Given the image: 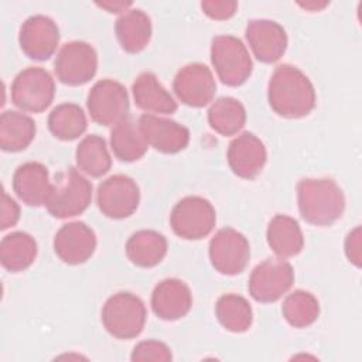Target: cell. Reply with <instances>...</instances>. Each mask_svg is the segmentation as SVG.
Masks as SVG:
<instances>
[{
	"instance_id": "cell-13",
	"label": "cell",
	"mask_w": 362,
	"mask_h": 362,
	"mask_svg": "<svg viewBox=\"0 0 362 362\" xmlns=\"http://www.w3.org/2000/svg\"><path fill=\"white\" fill-rule=\"evenodd\" d=\"M173 89L184 105L191 107H204L212 102L216 92V83L206 65L192 62L187 64L177 72Z\"/></svg>"
},
{
	"instance_id": "cell-3",
	"label": "cell",
	"mask_w": 362,
	"mask_h": 362,
	"mask_svg": "<svg viewBox=\"0 0 362 362\" xmlns=\"http://www.w3.org/2000/svg\"><path fill=\"white\" fill-rule=\"evenodd\" d=\"M100 318L105 329L112 337L132 339L143 331L147 311L140 297L129 291H119L106 300Z\"/></svg>"
},
{
	"instance_id": "cell-14",
	"label": "cell",
	"mask_w": 362,
	"mask_h": 362,
	"mask_svg": "<svg viewBox=\"0 0 362 362\" xmlns=\"http://www.w3.org/2000/svg\"><path fill=\"white\" fill-rule=\"evenodd\" d=\"M59 42V30L55 21L47 16L28 17L20 27L18 44L31 59L45 61L54 55Z\"/></svg>"
},
{
	"instance_id": "cell-19",
	"label": "cell",
	"mask_w": 362,
	"mask_h": 362,
	"mask_svg": "<svg viewBox=\"0 0 362 362\" xmlns=\"http://www.w3.org/2000/svg\"><path fill=\"white\" fill-rule=\"evenodd\" d=\"M192 305L189 287L180 279H164L153 290L151 308L164 321H175L188 314Z\"/></svg>"
},
{
	"instance_id": "cell-5",
	"label": "cell",
	"mask_w": 362,
	"mask_h": 362,
	"mask_svg": "<svg viewBox=\"0 0 362 362\" xmlns=\"http://www.w3.org/2000/svg\"><path fill=\"white\" fill-rule=\"evenodd\" d=\"M211 62L222 83L240 86L253 69V62L245 44L233 35H218L211 44Z\"/></svg>"
},
{
	"instance_id": "cell-17",
	"label": "cell",
	"mask_w": 362,
	"mask_h": 362,
	"mask_svg": "<svg viewBox=\"0 0 362 362\" xmlns=\"http://www.w3.org/2000/svg\"><path fill=\"white\" fill-rule=\"evenodd\" d=\"M245 35L253 55L263 64H273L286 52L287 34L276 21L252 20L246 25Z\"/></svg>"
},
{
	"instance_id": "cell-33",
	"label": "cell",
	"mask_w": 362,
	"mask_h": 362,
	"mask_svg": "<svg viewBox=\"0 0 362 362\" xmlns=\"http://www.w3.org/2000/svg\"><path fill=\"white\" fill-rule=\"evenodd\" d=\"M132 361H158V362H168L173 359L170 348L156 339H147L139 342L132 352Z\"/></svg>"
},
{
	"instance_id": "cell-15",
	"label": "cell",
	"mask_w": 362,
	"mask_h": 362,
	"mask_svg": "<svg viewBox=\"0 0 362 362\" xmlns=\"http://www.w3.org/2000/svg\"><path fill=\"white\" fill-rule=\"evenodd\" d=\"M96 249V235L83 222H69L59 228L54 238L57 256L68 264H82Z\"/></svg>"
},
{
	"instance_id": "cell-8",
	"label": "cell",
	"mask_w": 362,
	"mask_h": 362,
	"mask_svg": "<svg viewBox=\"0 0 362 362\" xmlns=\"http://www.w3.org/2000/svg\"><path fill=\"white\" fill-rule=\"evenodd\" d=\"M90 119L100 126H116L129 115L126 88L113 79H100L89 90L86 99Z\"/></svg>"
},
{
	"instance_id": "cell-21",
	"label": "cell",
	"mask_w": 362,
	"mask_h": 362,
	"mask_svg": "<svg viewBox=\"0 0 362 362\" xmlns=\"http://www.w3.org/2000/svg\"><path fill=\"white\" fill-rule=\"evenodd\" d=\"M132 92L137 107L150 115H171L177 110V102L153 72H141L134 79Z\"/></svg>"
},
{
	"instance_id": "cell-24",
	"label": "cell",
	"mask_w": 362,
	"mask_h": 362,
	"mask_svg": "<svg viewBox=\"0 0 362 362\" xmlns=\"http://www.w3.org/2000/svg\"><path fill=\"white\" fill-rule=\"evenodd\" d=\"M126 255L139 267L157 266L167 255V239L156 230H137L126 242Z\"/></svg>"
},
{
	"instance_id": "cell-32",
	"label": "cell",
	"mask_w": 362,
	"mask_h": 362,
	"mask_svg": "<svg viewBox=\"0 0 362 362\" xmlns=\"http://www.w3.org/2000/svg\"><path fill=\"white\" fill-rule=\"evenodd\" d=\"M281 313L291 327L305 328L317 321L320 315V304L311 293L296 290L284 298Z\"/></svg>"
},
{
	"instance_id": "cell-2",
	"label": "cell",
	"mask_w": 362,
	"mask_h": 362,
	"mask_svg": "<svg viewBox=\"0 0 362 362\" xmlns=\"http://www.w3.org/2000/svg\"><path fill=\"white\" fill-rule=\"evenodd\" d=\"M297 202L301 218L317 226H329L345 209V197L331 178H304L297 184Z\"/></svg>"
},
{
	"instance_id": "cell-22",
	"label": "cell",
	"mask_w": 362,
	"mask_h": 362,
	"mask_svg": "<svg viewBox=\"0 0 362 362\" xmlns=\"http://www.w3.org/2000/svg\"><path fill=\"white\" fill-rule=\"evenodd\" d=\"M115 33L120 47L129 54L143 51L151 38L150 17L140 8L126 10L115 24Z\"/></svg>"
},
{
	"instance_id": "cell-1",
	"label": "cell",
	"mask_w": 362,
	"mask_h": 362,
	"mask_svg": "<svg viewBox=\"0 0 362 362\" xmlns=\"http://www.w3.org/2000/svg\"><path fill=\"white\" fill-rule=\"evenodd\" d=\"M270 107L279 116L298 119L315 107V90L311 81L290 64L279 65L267 86Z\"/></svg>"
},
{
	"instance_id": "cell-23",
	"label": "cell",
	"mask_w": 362,
	"mask_h": 362,
	"mask_svg": "<svg viewBox=\"0 0 362 362\" xmlns=\"http://www.w3.org/2000/svg\"><path fill=\"white\" fill-rule=\"evenodd\" d=\"M270 249L281 259L297 256L304 247V238L298 222L288 215L272 218L266 232Z\"/></svg>"
},
{
	"instance_id": "cell-4",
	"label": "cell",
	"mask_w": 362,
	"mask_h": 362,
	"mask_svg": "<svg viewBox=\"0 0 362 362\" xmlns=\"http://www.w3.org/2000/svg\"><path fill=\"white\" fill-rule=\"evenodd\" d=\"M92 201V184L75 168H66L55 177L45 202L47 211L59 219L82 214Z\"/></svg>"
},
{
	"instance_id": "cell-35",
	"label": "cell",
	"mask_w": 362,
	"mask_h": 362,
	"mask_svg": "<svg viewBox=\"0 0 362 362\" xmlns=\"http://www.w3.org/2000/svg\"><path fill=\"white\" fill-rule=\"evenodd\" d=\"M0 229L6 230L14 226L20 219V206L18 204L7 195V192L1 191V209H0Z\"/></svg>"
},
{
	"instance_id": "cell-38",
	"label": "cell",
	"mask_w": 362,
	"mask_h": 362,
	"mask_svg": "<svg viewBox=\"0 0 362 362\" xmlns=\"http://www.w3.org/2000/svg\"><path fill=\"white\" fill-rule=\"evenodd\" d=\"M327 4H328V3H321V4H318V3H300L301 7L308 8V10H314V11H317V10L322 8V7H325Z\"/></svg>"
},
{
	"instance_id": "cell-31",
	"label": "cell",
	"mask_w": 362,
	"mask_h": 362,
	"mask_svg": "<svg viewBox=\"0 0 362 362\" xmlns=\"http://www.w3.org/2000/svg\"><path fill=\"white\" fill-rule=\"evenodd\" d=\"M88 127L86 116L81 106L75 103H61L48 116V129L54 137L71 141L85 133Z\"/></svg>"
},
{
	"instance_id": "cell-9",
	"label": "cell",
	"mask_w": 362,
	"mask_h": 362,
	"mask_svg": "<svg viewBox=\"0 0 362 362\" xmlns=\"http://www.w3.org/2000/svg\"><path fill=\"white\" fill-rule=\"evenodd\" d=\"M294 283L291 264L279 259H266L250 273L247 290L253 300L259 303H274L286 294Z\"/></svg>"
},
{
	"instance_id": "cell-27",
	"label": "cell",
	"mask_w": 362,
	"mask_h": 362,
	"mask_svg": "<svg viewBox=\"0 0 362 362\" xmlns=\"http://www.w3.org/2000/svg\"><path fill=\"white\" fill-rule=\"evenodd\" d=\"M110 147L116 158L124 163L140 160L148 148V143L143 136L139 123L124 119L110 132Z\"/></svg>"
},
{
	"instance_id": "cell-12",
	"label": "cell",
	"mask_w": 362,
	"mask_h": 362,
	"mask_svg": "<svg viewBox=\"0 0 362 362\" xmlns=\"http://www.w3.org/2000/svg\"><path fill=\"white\" fill-rule=\"evenodd\" d=\"M96 202L100 212L112 219H123L134 214L140 202L136 181L123 174H115L98 187Z\"/></svg>"
},
{
	"instance_id": "cell-26",
	"label": "cell",
	"mask_w": 362,
	"mask_h": 362,
	"mask_svg": "<svg viewBox=\"0 0 362 362\" xmlns=\"http://www.w3.org/2000/svg\"><path fill=\"white\" fill-rule=\"evenodd\" d=\"M37 257V242L25 232H11L1 239L0 262L11 273L28 269Z\"/></svg>"
},
{
	"instance_id": "cell-20",
	"label": "cell",
	"mask_w": 362,
	"mask_h": 362,
	"mask_svg": "<svg viewBox=\"0 0 362 362\" xmlns=\"http://www.w3.org/2000/svg\"><path fill=\"white\" fill-rule=\"evenodd\" d=\"M13 189L30 206L45 205L52 189L47 167L37 161L18 165L13 175Z\"/></svg>"
},
{
	"instance_id": "cell-11",
	"label": "cell",
	"mask_w": 362,
	"mask_h": 362,
	"mask_svg": "<svg viewBox=\"0 0 362 362\" xmlns=\"http://www.w3.org/2000/svg\"><path fill=\"white\" fill-rule=\"evenodd\" d=\"M209 259L216 272L226 276L242 273L250 259V246L233 228L219 229L209 242Z\"/></svg>"
},
{
	"instance_id": "cell-18",
	"label": "cell",
	"mask_w": 362,
	"mask_h": 362,
	"mask_svg": "<svg viewBox=\"0 0 362 362\" xmlns=\"http://www.w3.org/2000/svg\"><path fill=\"white\" fill-rule=\"evenodd\" d=\"M267 160L263 141L250 132L235 137L228 147V164L233 174L245 180L256 178Z\"/></svg>"
},
{
	"instance_id": "cell-36",
	"label": "cell",
	"mask_w": 362,
	"mask_h": 362,
	"mask_svg": "<svg viewBox=\"0 0 362 362\" xmlns=\"http://www.w3.org/2000/svg\"><path fill=\"white\" fill-rule=\"evenodd\" d=\"M362 235H361V226H356L354 230H351L345 239V255L351 263H354L356 267H361V259H362Z\"/></svg>"
},
{
	"instance_id": "cell-10",
	"label": "cell",
	"mask_w": 362,
	"mask_h": 362,
	"mask_svg": "<svg viewBox=\"0 0 362 362\" xmlns=\"http://www.w3.org/2000/svg\"><path fill=\"white\" fill-rule=\"evenodd\" d=\"M54 69L57 78L69 86L89 82L98 69V54L85 41H71L61 47L57 54Z\"/></svg>"
},
{
	"instance_id": "cell-25",
	"label": "cell",
	"mask_w": 362,
	"mask_h": 362,
	"mask_svg": "<svg viewBox=\"0 0 362 362\" xmlns=\"http://www.w3.org/2000/svg\"><path fill=\"white\" fill-rule=\"evenodd\" d=\"M35 137L34 120L16 110H6L0 117V147L17 153L27 148Z\"/></svg>"
},
{
	"instance_id": "cell-37",
	"label": "cell",
	"mask_w": 362,
	"mask_h": 362,
	"mask_svg": "<svg viewBox=\"0 0 362 362\" xmlns=\"http://www.w3.org/2000/svg\"><path fill=\"white\" fill-rule=\"evenodd\" d=\"M99 7L107 10L109 13H124L126 8H129L132 6V1H102V3H96Z\"/></svg>"
},
{
	"instance_id": "cell-29",
	"label": "cell",
	"mask_w": 362,
	"mask_h": 362,
	"mask_svg": "<svg viewBox=\"0 0 362 362\" xmlns=\"http://www.w3.org/2000/svg\"><path fill=\"white\" fill-rule=\"evenodd\" d=\"M75 158L78 168L95 178L105 175L112 165L106 141L98 134H89L81 140L76 147Z\"/></svg>"
},
{
	"instance_id": "cell-30",
	"label": "cell",
	"mask_w": 362,
	"mask_h": 362,
	"mask_svg": "<svg viewBox=\"0 0 362 362\" xmlns=\"http://www.w3.org/2000/svg\"><path fill=\"white\" fill-rule=\"evenodd\" d=\"M215 314L219 324L230 332H245L253 321V311L249 301L239 294H223L218 298Z\"/></svg>"
},
{
	"instance_id": "cell-7",
	"label": "cell",
	"mask_w": 362,
	"mask_h": 362,
	"mask_svg": "<svg viewBox=\"0 0 362 362\" xmlns=\"http://www.w3.org/2000/svg\"><path fill=\"white\" fill-rule=\"evenodd\" d=\"M216 222L212 204L197 195L185 197L175 204L170 215L174 233L187 240H198L208 236Z\"/></svg>"
},
{
	"instance_id": "cell-16",
	"label": "cell",
	"mask_w": 362,
	"mask_h": 362,
	"mask_svg": "<svg viewBox=\"0 0 362 362\" xmlns=\"http://www.w3.org/2000/svg\"><path fill=\"white\" fill-rule=\"evenodd\" d=\"M137 123L148 146L160 153L174 154L184 150L189 143V130L174 120L144 113Z\"/></svg>"
},
{
	"instance_id": "cell-34",
	"label": "cell",
	"mask_w": 362,
	"mask_h": 362,
	"mask_svg": "<svg viewBox=\"0 0 362 362\" xmlns=\"http://www.w3.org/2000/svg\"><path fill=\"white\" fill-rule=\"evenodd\" d=\"M201 8L212 20H228L236 13L238 3L230 0L202 1Z\"/></svg>"
},
{
	"instance_id": "cell-28",
	"label": "cell",
	"mask_w": 362,
	"mask_h": 362,
	"mask_svg": "<svg viewBox=\"0 0 362 362\" xmlns=\"http://www.w3.org/2000/svg\"><path fill=\"white\" fill-rule=\"evenodd\" d=\"M208 123L221 136H233L243 129L246 123V110L238 99L222 96L211 105L208 110Z\"/></svg>"
},
{
	"instance_id": "cell-6",
	"label": "cell",
	"mask_w": 362,
	"mask_h": 362,
	"mask_svg": "<svg viewBox=\"0 0 362 362\" xmlns=\"http://www.w3.org/2000/svg\"><path fill=\"white\" fill-rule=\"evenodd\" d=\"M54 95V79L48 71L40 66L23 69L11 83V102L23 112H44L52 103Z\"/></svg>"
}]
</instances>
